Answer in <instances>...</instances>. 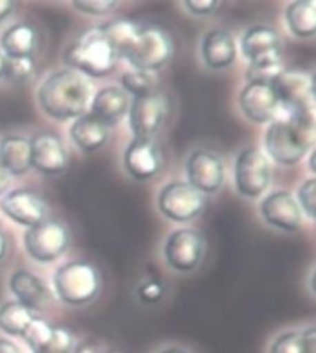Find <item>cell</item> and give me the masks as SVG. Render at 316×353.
<instances>
[{"label":"cell","mask_w":316,"mask_h":353,"mask_svg":"<svg viewBox=\"0 0 316 353\" xmlns=\"http://www.w3.org/2000/svg\"><path fill=\"white\" fill-rule=\"evenodd\" d=\"M92 93L86 76L76 70H56L39 87L37 100L41 110L54 121L65 122L86 115Z\"/></svg>","instance_id":"1"},{"label":"cell","mask_w":316,"mask_h":353,"mask_svg":"<svg viewBox=\"0 0 316 353\" xmlns=\"http://www.w3.org/2000/svg\"><path fill=\"white\" fill-rule=\"evenodd\" d=\"M315 143V117H288L272 121L265 134L266 157L283 167L298 165Z\"/></svg>","instance_id":"2"},{"label":"cell","mask_w":316,"mask_h":353,"mask_svg":"<svg viewBox=\"0 0 316 353\" xmlns=\"http://www.w3.org/2000/svg\"><path fill=\"white\" fill-rule=\"evenodd\" d=\"M117 59L119 58L113 47L103 35L98 34V30H92L81 39L75 41L63 52V61L69 65L70 70L91 78H103L110 74Z\"/></svg>","instance_id":"3"},{"label":"cell","mask_w":316,"mask_h":353,"mask_svg":"<svg viewBox=\"0 0 316 353\" xmlns=\"http://www.w3.org/2000/svg\"><path fill=\"white\" fill-rule=\"evenodd\" d=\"M54 290L69 305H86L100 292V274L87 261H70L54 274Z\"/></svg>","instance_id":"4"},{"label":"cell","mask_w":316,"mask_h":353,"mask_svg":"<svg viewBox=\"0 0 316 353\" xmlns=\"http://www.w3.org/2000/svg\"><path fill=\"white\" fill-rule=\"evenodd\" d=\"M122 58L135 70L154 72L172 58V39L159 26H141L132 47Z\"/></svg>","instance_id":"5"},{"label":"cell","mask_w":316,"mask_h":353,"mask_svg":"<svg viewBox=\"0 0 316 353\" xmlns=\"http://www.w3.org/2000/svg\"><path fill=\"white\" fill-rule=\"evenodd\" d=\"M279 108L288 117H315L313 80L302 70H283L270 83Z\"/></svg>","instance_id":"6"},{"label":"cell","mask_w":316,"mask_h":353,"mask_svg":"<svg viewBox=\"0 0 316 353\" xmlns=\"http://www.w3.org/2000/svg\"><path fill=\"white\" fill-rule=\"evenodd\" d=\"M270 159L265 152L255 146H248L239 152L235 161V187L242 196H261L270 185Z\"/></svg>","instance_id":"7"},{"label":"cell","mask_w":316,"mask_h":353,"mask_svg":"<svg viewBox=\"0 0 316 353\" xmlns=\"http://www.w3.org/2000/svg\"><path fill=\"white\" fill-rule=\"evenodd\" d=\"M69 246V230L58 220L46 219L24 233V248L34 261L52 263Z\"/></svg>","instance_id":"8"},{"label":"cell","mask_w":316,"mask_h":353,"mask_svg":"<svg viewBox=\"0 0 316 353\" xmlns=\"http://www.w3.org/2000/svg\"><path fill=\"white\" fill-rule=\"evenodd\" d=\"M157 205L168 220L184 224L200 216L206 209V196L187 181H172L159 191Z\"/></svg>","instance_id":"9"},{"label":"cell","mask_w":316,"mask_h":353,"mask_svg":"<svg viewBox=\"0 0 316 353\" xmlns=\"http://www.w3.org/2000/svg\"><path fill=\"white\" fill-rule=\"evenodd\" d=\"M206 252V241L201 233L192 228L176 230L167 237L163 246V257L176 272H192L200 267Z\"/></svg>","instance_id":"10"},{"label":"cell","mask_w":316,"mask_h":353,"mask_svg":"<svg viewBox=\"0 0 316 353\" xmlns=\"http://www.w3.org/2000/svg\"><path fill=\"white\" fill-rule=\"evenodd\" d=\"M168 117V102L163 94L152 93L130 100L128 121L133 139H152Z\"/></svg>","instance_id":"11"},{"label":"cell","mask_w":316,"mask_h":353,"mask_svg":"<svg viewBox=\"0 0 316 353\" xmlns=\"http://www.w3.org/2000/svg\"><path fill=\"white\" fill-rule=\"evenodd\" d=\"M187 183L201 194H215L222 189L226 170L224 163L217 154L209 150L192 152L185 165Z\"/></svg>","instance_id":"12"},{"label":"cell","mask_w":316,"mask_h":353,"mask_svg":"<svg viewBox=\"0 0 316 353\" xmlns=\"http://www.w3.org/2000/svg\"><path fill=\"white\" fill-rule=\"evenodd\" d=\"M0 209L15 224L26 228L37 226L39 222L46 220L48 214L46 202L32 189H15L6 192V196L0 202Z\"/></svg>","instance_id":"13"},{"label":"cell","mask_w":316,"mask_h":353,"mask_svg":"<svg viewBox=\"0 0 316 353\" xmlns=\"http://www.w3.org/2000/svg\"><path fill=\"white\" fill-rule=\"evenodd\" d=\"M30 167L46 176H58L67 167V150L58 135L37 134L30 139Z\"/></svg>","instance_id":"14"},{"label":"cell","mask_w":316,"mask_h":353,"mask_svg":"<svg viewBox=\"0 0 316 353\" xmlns=\"http://www.w3.org/2000/svg\"><path fill=\"white\" fill-rule=\"evenodd\" d=\"M261 216L268 226L282 232H296L304 224V213L288 191H276L261 202Z\"/></svg>","instance_id":"15"},{"label":"cell","mask_w":316,"mask_h":353,"mask_svg":"<svg viewBox=\"0 0 316 353\" xmlns=\"http://www.w3.org/2000/svg\"><path fill=\"white\" fill-rule=\"evenodd\" d=\"M239 105L242 115L255 124H266L276 121L277 99L272 91L270 83H246L239 94Z\"/></svg>","instance_id":"16"},{"label":"cell","mask_w":316,"mask_h":353,"mask_svg":"<svg viewBox=\"0 0 316 353\" xmlns=\"http://www.w3.org/2000/svg\"><path fill=\"white\" fill-rule=\"evenodd\" d=\"M124 168L133 180L146 181L161 168V150L152 139H132L124 152Z\"/></svg>","instance_id":"17"},{"label":"cell","mask_w":316,"mask_h":353,"mask_svg":"<svg viewBox=\"0 0 316 353\" xmlns=\"http://www.w3.org/2000/svg\"><path fill=\"white\" fill-rule=\"evenodd\" d=\"M10 290H12L19 303H23L34 313L45 311L52 303V292L37 276L28 270H17L10 278Z\"/></svg>","instance_id":"18"},{"label":"cell","mask_w":316,"mask_h":353,"mask_svg":"<svg viewBox=\"0 0 316 353\" xmlns=\"http://www.w3.org/2000/svg\"><path fill=\"white\" fill-rule=\"evenodd\" d=\"M201 59L207 69L222 70L235 63L237 43L228 30H211L201 41Z\"/></svg>","instance_id":"19"},{"label":"cell","mask_w":316,"mask_h":353,"mask_svg":"<svg viewBox=\"0 0 316 353\" xmlns=\"http://www.w3.org/2000/svg\"><path fill=\"white\" fill-rule=\"evenodd\" d=\"M89 110H91L89 115L111 128L128 115L130 99L121 87H103L91 99Z\"/></svg>","instance_id":"20"},{"label":"cell","mask_w":316,"mask_h":353,"mask_svg":"<svg viewBox=\"0 0 316 353\" xmlns=\"http://www.w3.org/2000/svg\"><path fill=\"white\" fill-rule=\"evenodd\" d=\"M241 50L250 63L257 59L282 56V37L272 26H252L242 35Z\"/></svg>","instance_id":"21"},{"label":"cell","mask_w":316,"mask_h":353,"mask_svg":"<svg viewBox=\"0 0 316 353\" xmlns=\"http://www.w3.org/2000/svg\"><path fill=\"white\" fill-rule=\"evenodd\" d=\"M37 43V30L28 23H17L0 35V52L4 54L6 59L34 58Z\"/></svg>","instance_id":"22"},{"label":"cell","mask_w":316,"mask_h":353,"mask_svg":"<svg viewBox=\"0 0 316 353\" xmlns=\"http://www.w3.org/2000/svg\"><path fill=\"white\" fill-rule=\"evenodd\" d=\"M70 139L80 150L91 154V152H97L106 146V143L110 139V128L92 115L86 113L72 122Z\"/></svg>","instance_id":"23"},{"label":"cell","mask_w":316,"mask_h":353,"mask_svg":"<svg viewBox=\"0 0 316 353\" xmlns=\"http://www.w3.org/2000/svg\"><path fill=\"white\" fill-rule=\"evenodd\" d=\"M0 165L10 176H24L30 168V139L23 135H6L0 141Z\"/></svg>","instance_id":"24"},{"label":"cell","mask_w":316,"mask_h":353,"mask_svg":"<svg viewBox=\"0 0 316 353\" xmlns=\"http://www.w3.org/2000/svg\"><path fill=\"white\" fill-rule=\"evenodd\" d=\"M285 21L290 34L299 39H310L316 34V2L298 0L285 12Z\"/></svg>","instance_id":"25"},{"label":"cell","mask_w":316,"mask_h":353,"mask_svg":"<svg viewBox=\"0 0 316 353\" xmlns=\"http://www.w3.org/2000/svg\"><path fill=\"white\" fill-rule=\"evenodd\" d=\"M98 30V34L103 35L108 43H110L113 50L117 52V58H122L128 48L132 47V43L137 37L141 24L133 23V21H124V19H117L110 23L102 24Z\"/></svg>","instance_id":"26"},{"label":"cell","mask_w":316,"mask_h":353,"mask_svg":"<svg viewBox=\"0 0 316 353\" xmlns=\"http://www.w3.org/2000/svg\"><path fill=\"white\" fill-rule=\"evenodd\" d=\"M37 319V313H34L32 309H28L23 303L15 301H4L0 305V330L4 331L6 335L12 336H23L34 320Z\"/></svg>","instance_id":"27"},{"label":"cell","mask_w":316,"mask_h":353,"mask_svg":"<svg viewBox=\"0 0 316 353\" xmlns=\"http://www.w3.org/2000/svg\"><path fill=\"white\" fill-rule=\"evenodd\" d=\"M122 91L124 93L133 94L135 97H146V94L155 93V87H157V76L155 72L150 70H130L126 74H122L121 78Z\"/></svg>","instance_id":"28"},{"label":"cell","mask_w":316,"mask_h":353,"mask_svg":"<svg viewBox=\"0 0 316 353\" xmlns=\"http://www.w3.org/2000/svg\"><path fill=\"white\" fill-rule=\"evenodd\" d=\"M283 58L282 56H272V58L257 59L248 65L246 80L248 83H272L277 76L283 72Z\"/></svg>","instance_id":"29"},{"label":"cell","mask_w":316,"mask_h":353,"mask_svg":"<svg viewBox=\"0 0 316 353\" xmlns=\"http://www.w3.org/2000/svg\"><path fill=\"white\" fill-rule=\"evenodd\" d=\"M52 327L48 322L41 319H35L32 324L26 327V331L23 333V341L28 344V347L32 350V353H37L41 347L45 346L46 341L50 339L52 335Z\"/></svg>","instance_id":"30"},{"label":"cell","mask_w":316,"mask_h":353,"mask_svg":"<svg viewBox=\"0 0 316 353\" xmlns=\"http://www.w3.org/2000/svg\"><path fill=\"white\" fill-rule=\"evenodd\" d=\"M35 61L34 58H19V59H6L4 65V76L12 83H23L34 74Z\"/></svg>","instance_id":"31"},{"label":"cell","mask_w":316,"mask_h":353,"mask_svg":"<svg viewBox=\"0 0 316 353\" xmlns=\"http://www.w3.org/2000/svg\"><path fill=\"white\" fill-rule=\"evenodd\" d=\"M72 350V335L65 327H52L50 339L37 353H69Z\"/></svg>","instance_id":"32"},{"label":"cell","mask_w":316,"mask_h":353,"mask_svg":"<svg viewBox=\"0 0 316 353\" xmlns=\"http://www.w3.org/2000/svg\"><path fill=\"white\" fill-rule=\"evenodd\" d=\"M298 205L302 209V213L307 219H315V205H316V180L309 178L305 180L298 189Z\"/></svg>","instance_id":"33"},{"label":"cell","mask_w":316,"mask_h":353,"mask_svg":"<svg viewBox=\"0 0 316 353\" xmlns=\"http://www.w3.org/2000/svg\"><path fill=\"white\" fill-rule=\"evenodd\" d=\"M268 353H302V333L285 331L272 341Z\"/></svg>","instance_id":"34"},{"label":"cell","mask_w":316,"mask_h":353,"mask_svg":"<svg viewBox=\"0 0 316 353\" xmlns=\"http://www.w3.org/2000/svg\"><path fill=\"white\" fill-rule=\"evenodd\" d=\"M72 6L86 15L100 17V15H106L111 10H115L119 2H115V0H76V2H72Z\"/></svg>","instance_id":"35"},{"label":"cell","mask_w":316,"mask_h":353,"mask_svg":"<svg viewBox=\"0 0 316 353\" xmlns=\"http://www.w3.org/2000/svg\"><path fill=\"white\" fill-rule=\"evenodd\" d=\"M163 294H165V287L159 279L148 278L141 281V285L137 287V298L143 303L150 305V303H157L161 300Z\"/></svg>","instance_id":"36"},{"label":"cell","mask_w":316,"mask_h":353,"mask_svg":"<svg viewBox=\"0 0 316 353\" xmlns=\"http://www.w3.org/2000/svg\"><path fill=\"white\" fill-rule=\"evenodd\" d=\"M220 2L217 0H187L185 2V8L189 10L190 15H196V17H206V15H211L219 10Z\"/></svg>","instance_id":"37"},{"label":"cell","mask_w":316,"mask_h":353,"mask_svg":"<svg viewBox=\"0 0 316 353\" xmlns=\"http://www.w3.org/2000/svg\"><path fill=\"white\" fill-rule=\"evenodd\" d=\"M302 353H316V327L302 331Z\"/></svg>","instance_id":"38"},{"label":"cell","mask_w":316,"mask_h":353,"mask_svg":"<svg viewBox=\"0 0 316 353\" xmlns=\"http://www.w3.org/2000/svg\"><path fill=\"white\" fill-rule=\"evenodd\" d=\"M69 353H103L102 350H100V346L98 344H95V342L87 341V342H81V344H78V346H72V350H70Z\"/></svg>","instance_id":"39"},{"label":"cell","mask_w":316,"mask_h":353,"mask_svg":"<svg viewBox=\"0 0 316 353\" xmlns=\"http://www.w3.org/2000/svg\"><path fill=\"white\" fill-rule=\"evenodd\" d=\"M13 10H15V2H12V0H0V23H4L6 19L12 17Z\"/></svg>","instance_id":"40"},{"label":"cell","mask_w":316,"mask_h":353,"mask_svg":"<svg viewBox=\"0 0 316 353\" xmlns=\"http://www.w3.org/2000/svg\"><path fill=\"white\" fill-rule=\"evenodd\" d=\"M12 183V176L8 174V170L0 165V196L8 191V187Z\"/></svg>","instance_id":"41"},{"label":"cell","mask_w":316,"mask_h":353,"mask_svg":"<svg viewBox=\"0 0 316 353\" xmlns=\"http://www.w3.org/2000/svg\"><path fill=\"white\" fill-rule=\"evenodd\" d=\"M0 353H21V350H19L15 342L8 341V339H0Z\"/></svg>","instance_id":"42"},{"label":"cell","mask_w":316,"mask_h":353,"mask_svg":"<svg viewBox=\"0 0 316 353\" xmlns=\"http://www.w3.org/2000/svg\"><path fill=\"white\" fill-rule=\"evenodd\" d=\"M6 252H8V241H6V235L0 232V263L2 259L6 257Z\"/></svg>","instance_id":"43"},{"label":"cell","mask_w":316,"mask_h":353,"mask_svg":"<svg viewBox=\"0 0 316 353\" xmlns=\"http://www.w3.org/2000/svg\"><path fill=\"white\" fill-rule=\"evenodd\" d=\"M159 353H192L189 352V350H185V347H178V346H170V347H165V350H161Z\"/></svg>","instance_id":"44"},{"label":"cell","mask_w":316,"mask_h":353,"mask_svg":"<svg viewBox=\"0 0 316 353\" xmlns=\"http://www.w3.org/2000/svg\"><path fill=\"white\" fill-rule=\"evenodd\" d=\"M4 65H6V58H4V54L0 52V78L4 76Z\"/></svg>","instance_id":"45"}]
</instances>
